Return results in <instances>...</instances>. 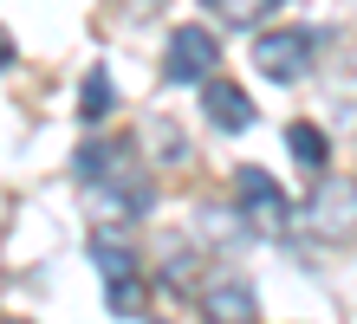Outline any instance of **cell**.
I'll return each mask as SVG.
<instances>
[{"label": "cell", "mask_w": 357, "mask_h": 324, "mask_svg": "<svg viewBox=\"0 0 357 324\" xmlns=\"http://www.w3.org/2000/svg\"><path fill=\"white\" fill-rule=\"evenodd\" d=\"M234 194H241V214L254 221V233H286L292 201H286V188L273 182L260 162H241V169H234Z\"/></svg>", "instance_id": "6da1fadb"}, {"label": "cell", "mask_w": 357, "mask_h": 324, "mask_svg": "<svg viewBox=\"0 0 357 324\" xmlns=\"http://www.w3.org/2000/svg\"><path fill=\"white\" fill-rule=\"evenodd\" d=\"M215 65H221V46H215V33H208V26L188 20V26L169 33V52H162V78H169V84H202Z\"/></svg>", "instance_id": "7a4b0ae2"}, {"label": "cell", "mask_w": 357, "mask_h": 324, "mask_svg": "<svg viewBox=\"0 0 357 324\" xmlns=\"http://www.w3.org/2000/svg\"><path fill=\"white\" fill-rule=\"evenodd\" d=\"M254 72H266L273 84H292L312 72V33L286 26V33H260L254 39Z\"/></svg>", "instance_id": "3957f363"}, {"label": "cell", "mask_w": 357, "mask_h": 324, "mask_svg": "<svg viewBox=\"0 0 357 324\" xmlns=\"http://www.w3.org/2000/svg\"><path fill=\"white\" fill-rule=\"evenodd\" d=\"M202 117L215 123V130H227V137H241V130H254V98H247L234 78H215V72H208L202 78Z\"/></svg>", "instance_id": "277c9868"}, {"label": "cell", "mask_w": 357, "mask_h": 324, "mask_svg": "<svg viewBox=\"0 0 357 324\" xmlns=\"http://www.w3.org/2000/svg\"><path fill=\"white\" fill-rule=\"evenodd\" d=\"M202 311H208V324H254L260 318V292L247 286V279L221 272V279L202 286Z\"/></svg>", "instance_id": "5b68a950"}, {"label": "cell", "mask_w": 357, "mask_h": 324, "mask_svg": "<svg viewBox=\"0 0 357 324\" xmlns=\"http://www.w3.org/2000/svg\"><path fill=\"white\" fill-rule=\"evenodd\" d=\"M319 227L325 233H351L357 227V188L351 182H325L319 188Z\"/></svg>", "instance_id": "8992f818"}, {"label": "cell", "mask_w": 357, "mask_h": 324, "mask_svg": "<svg viewBox=\"0 0 357 324\" xmlns=\"http://www.w3.org/2000/svg\"><path fill=\"white\" fill-rule=\"evenodd\" d=\"M286 149H292V162H299V169H312V176L331 162V143H325L319 123H286Z\"/></svg>", "instance_id": "52a82bcc"}, {"label": "cell", "mask_w": 357, "mask_h": 324, "mask_svg": "<svg viewBox=\"0 0 357 324\" xmlns=\"http://www.w3.org/2000/svg\"><path fill=\"white\" fill-rule=\"evenodd\" d=\"M111 104H117V84L104 78V72H91V78H85V91H78V123L98 130L104 117H111Z\"/></svg>", "instance_id": "ba28073f"}, {"label": "cell", "mask_w": 357, "mask_h": 324, "mask_svg": "<svg viewBox=\"0 0 357 324\" xmlns=\"http://www.w3.org/2000/svg\"><path fill=\"white\" fill-rule=\"evenodd\" d=\"M104 305H111L117 318H137V311H143V279H137V272L104 279Z\"/></svg>", "instance_id": "9c48e42d"}, {"label": "cell", "mask_w": 357, "mask_h": 324, "mask_svg": "<svg viewBox=\"0 0 357 324\" xmlns=\"http://www.w3.org/2000/svg\"><path fill=\"white\" fill-rule=\"evenodd\" d=\"M91 259H98V272H104V279H117V272H137V253H130V247H117V240H104V233L91 240Z\"/></svg>", "instance_id": "30bf717a"}, {"label": "cell", "mask_w": 357, "mask_h": 324, "mask_svg": "<svg viewBox=\"0 0 357 324\" xmlns=\"http://www.w3.org/2000/svg\"><path fill=\"white\" fill-rule=\"evenodd\" d=\"M208 7H215V20H227V26H260V13L273 0H208Z\"/></svg>", "instance_id": "8fae6325"}, {"label": "cell", "mask_w": 357, "mask_h": 324, "mask_svg": "<svg viewBox=\"0 0 357 324\" xmlns=\"http://www.w3.org/2000/svg\"><path fill=\"white\" fill-rule=\"evenodd\" d=\"M0 65H13V39H7V26H0Z\"/></svg>", "instance_id": "7c38bea8"}, {"label": "cell", "mask_w": 357, "mask_h": 324, "mask_svg": "<svg viewBox=\"0 0 357 324\" xmlns=\"http://www.w3.org/2000/svg\"><path fill=\"white\" fill-rule=\"evenodd\" d=\"M0 324H20V318H0Z\"/></svg>", "instance_id": "4fadbf2b"}]
</instances>
